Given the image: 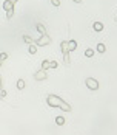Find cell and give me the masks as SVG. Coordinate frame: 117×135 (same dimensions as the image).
Returning <instances> with one entry per match:
<instances>
[{"instance_id":"1","label":"cell","mask_w":117,"mask_h":135,"mask_svg":"<svg viewBox=\"0 0 117 135\" xmlns=\"http://www.w3.org/2000/svg\"><path fill=\"white\" fill-rule=\"evenodd\" d=\"M46 103L51 107H59V109H62L63 112H71V106L66 104L65 101L60 96H57V95H48L46 96Z\"/></svg>"},{"instance_id":"2","label":"cell","mask_w":117,"mask_h":135,"mask_svg":"<svg viewBox=\"0 0 117 135\" xmlns=\"http://www.w3.org/2000/svg\"><path fill=\"white\" fill-rule=\"evenodd\" d=\"M3 9L6 11V17H8V19H11V17H13V14H14V5L9 2V0H5V2H3Z\"/></svg>"},{"instance_id":"3","label":"cell","mask_w":117,"mask_h":135,"mask_svg":"<svg viewBox=\"0 0 117 135\" xmlns=\"http://www.w3.org/2000/svg\"><path fill=\"white\" fill-rule=\"evenodd\" d=\"M85 84H86V87H88L90 90H97V89H99V82L96 81L94 78H86Z\"/></svg>"},{"instance_id":"4","label":"cell","mask_w":117,"mask_h":135,"mask_svg":"<svg viewBox=\"0 0 117 135\" xmlns=\"http://www.w3.org/2000/svg\"><path fill=\"white\" fill-rule=\"evenodd\" d=\"M57 67V62H54V61H43V64H42V70H45L46 71V68H55Z\"/></svg>"},{"instance_id":"5","label":"cell","mask_w":117,"mask_h":135,"mask_svg":"<svg viewBox=\"0 0 117 135\" xmlns=\"http://www.w3.org/2000/svg\"><path fill=\"white\" fill-rule=\"evenodd\" d=\"M34 79H37V81L46 79V71H45V70H40V71H37V73L34 75Z\"/></svg>"},{"instance_id":"6","label":"cell","mask_w":117,"mask_h":135,"mask_svg":"<svg viewBox=\"0 0 117 135\" xmlns=\"http://www.w3.org/2000/svg\"><path fill=\"white\" fill-rule=\"evenodd\" d=\"M76 47H77V42H76V41H68V42H66V48H68V51L76 50Z\"/></svg>"},{"instance_id":"7","label":"cell","mask_w":117,"mask_h":135,"mask_svg":"<svg viewBox=\"0 0 117 135\" xmlns=\"http://www.w3.org/2000/svg\"><path fill=\"white\" fill-rule=\"evenodd\" d=\"M49 42H51V39H49V36L46 34V36H43L42 39H39V41H37V44H39V45H48Z\"/></svg>"},{"instance_id":"8","label":"cell","mask_w":117,"mask_h":135,"mask_svg":"<svg viewBox=\"0 0 117 135\" xmlns=\"http://www.w3.org/2000/svg\"><path fill=\"white\" fill-rule=\"evenodd\" d=\"M92 28H94V31H102L103 30V23L102 22H94Z\"/></svg>"},{"instance_id":"9","label":"cell","mask_w":117,"mask_h":135,"mask_svg":"<svg viewBox=\"0 0 117 135\" xmlns=\"http://www.w3.org/2000/svg\"><path fill=\"white\" fill-rule=\"evenodd\" d=\"M105 50H106L105 44H102V42H100V44H97V51H99V53H105Z\"/></svg>"},{"instance_id":"10","label":"cell","mask_w":117,"mask_h":135,"mask_svg":"<svg viewBox=\"0 0 117 135\" xmlns=\"http://www.w3.org/2000/svg\"><path fill=\"white\" fill-rule=\"evenodd\" d=\"M17 89H19V90H23V89H25V81H23V79H19V81H17Z\"/></svg>"},{"instance_id":"11","label":"cell","mask_w":117,"mask_h":135,"mask_svg":"<svg viewBox=\"0 0 117 135\" xmlns=\"http://www.w3.org/2000/svg\"><path fill=\"white\" fill-rule=\"evenodd\" d=\"M5 96H6V92L2 89V78H0V99H2V98H5Z\"/></svg>"},{"instance_id":"12","label":"cell","mask_w":117,"mask_h":135,"mask_svg":"<svg viewBox=\"0 0 117 135\" xmlns=\"http://www.w3.org/2000/svg\"><path fill=\"white\" fill-rule=\"evenodd\" d=\"M55 123H57L59 126H62V124L65 123V118H63V117H57V118H55Z\"/></svg>"},{"instance_id":"13","label":"cell","mask_w":117,"mask_h":135,"mask_svg":"<svg viewBox=\"0 0 117 135\" xmlns=\"http://www.w3.org/2000/svg\"><path fill=\"white\" fill-rule=\"evenodd\" d=\"M92 54H94V50H91V48H88V50L85 51V56H86V57H91Z\"/></svg>"},{"instance_id":"14","label":"cell","mask_w":117,"mask_h":135,"mask_svg":"<svg viewBox=\"0 0 117 135\" xmlns=\"http://www.w3.org/2000/svg\"><path fill=\"white\" fill-rule=\"evenodd\" d=\"M37 30H39L40 33H42V36H46V31L43 30V27H42V25H37Z\"/></svg>"},{"instance_id":"15","label":"cell","mask_w":117,"mask_h":135,"mask_svg":"<svg viewBox=\"0 0 117 135\" xmlns=\"http://www.w3.org/2000/svg\"><path fill=\"white\" fill-rule=\"evenodd\" d=\"M5 59H8V53H0V61L3 62Z\"/></svg>"},{"instance_id":"16","label":"cell","mask_w":117,"mask_h":135,"mask_svg":"<svg viewBox=\"0 0 117 135\" xmlns=\"http://www.w3.org/2000/svg\"><path fill=\"white\" fill-rule=\"evenodd\" d=\"M36 51H37V48H36V45H31V47H29V53H31V54H34Z\"/></svg>"},{"instance_id":"17","label":"cell","mask_w":117,"mask_h":135,"mask_svg":"<svg viewBox=\"0 0 117 135\" xmlns=\"http://www.w3.org/2000/svg\"><path fill=\"white\" fill-rule=\"evenodd\" d=\"M63 59H65V64H69V56H68V53L63 54Z\"/></svg>"},{"instance_id":"18","label":"cell","mask_w":117,"mask_h":135,"mask_svg":"<svg viewBox=\"0 0 117 135\" xmlns=\"http://www.w3.org/2000/svg\"><path fill=\"white\" fill-rule=\"evenodd\" d=\"M23 41H25L26 44H32V41H31V39H29L28 36H23Z\"/></svg>"},{"instance_id":"19","label":"cell","mask_w":117,"mask_h":135,"mask_svg":"<svg viewBox=\"0 0 117 135\" xmlns=\"http://www.w3.org/2000/svg\"><path fill=\"white\" fill-rule=\"evenodd\" d=\"M51 2H52L54 6H59V5H60V0H51Z\"/></svg>"},{"instance_id":"20","label":"cell","mask_w":117,"mask_h":135,"mask_svg":"<svg viewBox=\"0 0 117 135\" xmlns=\"http://www.w3.org/2000/svg\"><path fill=\"white\" fill-rule=\"evenodd\" d=\"M74 2H76V3H82V0H74Z\"/></svg>"},{"instance_id":"21","label":"cell","mask_w":117,"mask_h":135,"mask_svg":"<svg viewBox=\"0 0 117 135\" xmlns=\"http://www.w3.org/2000/svg\"><path fill=\"white\" fill-rule=\"evenodd\" d=\"M9 2H11V3H13V5H14V3H15V2H17V0H9Z\"/></svg>"},{"instance_id":"22","label":"cell","mask_w":117,"mask_h":135,"mask_svg":"<svg viewBox=\"0 0 117 135\" xmlns=\"http://www.w3.org/2000/svg\"><path fill=\"white\" fill-rule=\"evenodd\" d=\"M0 65H2V61H0Z\"/></svg>"},{"instance_id":"23","label":"cell","mask_w":117,"mask_h":135,"mask_svg":"<svg viewBox=\"0 0 117 135\" xmlns=\"http://www.w3.org/2000/svg\"><path fill=\"white\" fill-rule=\"evenodd\" d=\"M116 20H117V17H116Z\"/></svg>"}]
</instances>
